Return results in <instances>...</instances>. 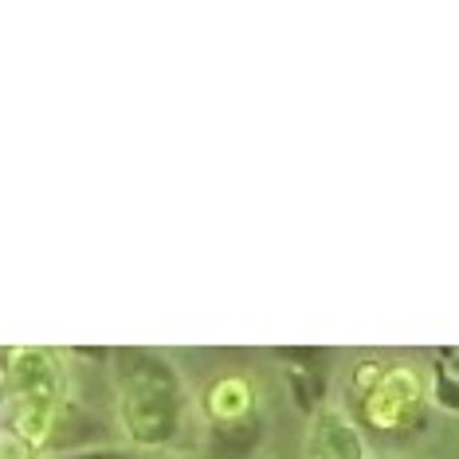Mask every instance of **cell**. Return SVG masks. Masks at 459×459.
<instances>
[{
	"label": "cell",
	"instance_id": "cell-1",
	"mask_svg": "<svg viewBox=\"0 0 459 459\" xmlns=\"http://www.w3.org/2000/svg\"><path fill=\"white\" fill-rule=\"evenodd\" d=\"M142 365L130 373V428L138 440H165L177 424V385L161 361L138 358Z\"/></svg>",
	"mask_w": 459,
	"mask_h": 459
},
{
	"label": "cell",
	"instance_id": "cell-2",
	"mask_svg": "<svg viewBox=\"0 0 459 459\" xmlns=\"http://www.w3.org/2000/svg\"><path fill=\"white\" fill-rule=\"evenodd\" d=\"M440 396H444V404H452V409H459V389L447 377H440Z\"/></svg>",
	"mask_w": 459,
	"mask_h": 459
},
{
	"label": "cell",
	"instance_id": "cell-3",
	"mask_svg": "<svg viewBox=\"0 0 459 459\" xmlns=\"http://www.w3.org/2000/svg\"><path fill=\"white\" fill-rule=\"evenodd\" d=\"M75 459H126V455H118V452H91V455H75Z\"/></svg>",
	"mask_w": 459,
	"mask_h": 459
}]
</instances>
